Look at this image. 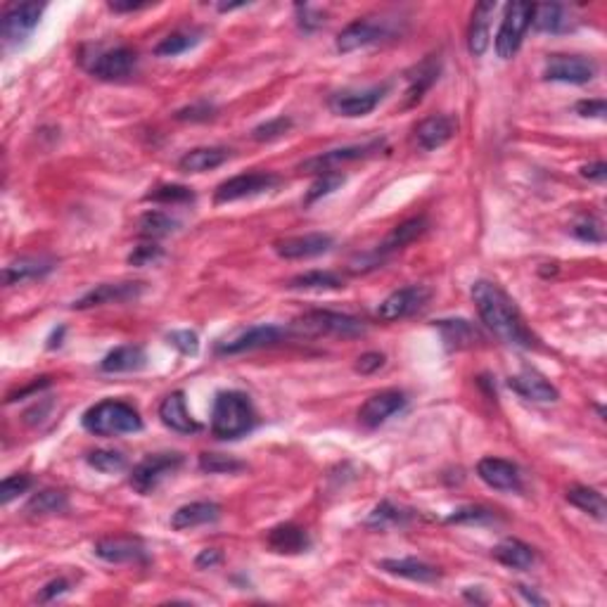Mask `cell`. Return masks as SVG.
Returning <instances> with one entry per match:
<instances>
[{
    "mask_svg": "<svg viewBox=\"0 0 607 607\" xmlns=\"http://www.w3.org/2000/svg\"><path fill=\"white\" fill-rule=\"evenodd\" d=\"M472 299L480 311V319L484 320L489 330L499 337L501 342L520 347V349H531L534 347V335L524 325L522 313L517 309L515 301L505 295V289L491 280H477L472 285Z\"/></svg>",
    "mask_w": 607,
    "mask_h": 607,
    "instance_id": "obj_1",
    "label": "cell"
},
{
    "mask_svg": "<svg viewBox=\"0 0 607 607\" xmlns=\"http://www.w3.org/2000/svg\"><path fill=\"white\" fill-rule=\"evenodd\" d=\"M257 427V410L245 391H218L211 409V434L217 440H240Z\"/></svg>",
    "mask_w": 607,
    "mask_h": 607,
    "instance_id": "obj_2",
    "label": "cell"
},
{
    "mask_svg": "<svg viewBox=\"0 0 607 607\" xmlns=\"http://www.w3.org/2000/svg\"><path fill=\"white\" fill-rule=\"evenodd\" d=\"M84 427L96 437H119V434H133L143 430V418L131 403L105 399L86 410L81 418Z\"/></svg>",
    "mask_w": 607,
    "mask_h": 607,
    "instance_id": "obj_3",
    "label": "cell"
},
{
    "mask_svg": "<svg viewBox=\"0 0 607 607\" xmlns=\"http://www.w3.org/2000/svg\"><path fill=\"white\" fill-rule=\"evenodd\" d=\"M295 330L313 337H361L366 335V323L356 316H349V313L311 311L295 320Z\"/></svg>",
    "mask_w": 607,
    "mask_h": 607,
    "instance_id": "obj_4",
    "label": "cell"
},
{
    "mask_svg": "<svg viewBox=\"0 0 607 607\" xmlns=\"http://www.w3.org/2000/svg\"><path fill=\"white\" fill-rule=\"evenodd\" d=\"M183 463H186L183 453H152L133 468L131 487L143 496L155 493L162 487L164 480H168L183 468Z\"/></svg>",
    "mask_w": 607,
    "mask_h": 607,
    "instance_id": "obj_5",
    "label": "cell"
},
{
    "mask_svg": "<svg viewBox=\"0 0 607 607\" xmlns=\"http://www.w3.org/2000/svg\"><path fill=\"white\" fill-rule=\"evenodd\" d=\"M531 15H534V5L530 3H511L505 7V17L501 22L499 36H496V55L501 60L515 57L524 41V34L531 25Z\"/></svg>",
    "mask_w": 607,
    "mask_h": 607,
    "instance_id": "obj_6",
    "label": "cell"
},
{
    "mask_svg": "<svg viewBox=\"0 0 607 607\" xmlns=\"http://www.w3.org/2000/svg\"><path fill=\"white\" fill-rule=\"evenodd\" d=\"M280 183L276 174L271 171H252V174H240L233 176L228 181H223L214 193V202L217 205H228V202H238V199L247 197H257V195H264L268 190Z\"/></svg>",
    "mask_w": 607,
    "mask_h": 607,
    "instance_id": "obj_7",
    "label": "cell"
},
{
    "mask_svg": "<svg viewBox=\"0 0 607 607\" xmlns=\"http://www.w3.org/2000/svg\"><path fill=\"white\" fill-rule=\"evenodd\" d=\"M391 34H394V31H391L387 19H354L349 26H344V29L339 31V36H337V50H339V53H354V50L368 48V46L385 41Z\"/></svg>",
    "mask_w": 607,
    "mask_h": 607,
    "instance_id": "obj_8",
    "label": "cell"
},
{
    "mask_svg": "<svg viewBox=\"0 0 607 607\" xmlns=\"http://www.w3.org/2000/svg\"><path fill=\"white\" fill-rule=\"evenodd\" d=\"M430 297H432V292L425 285H409V288L397 289L387 299L379 301L378 319L385 320V323H397V320L410 319L413 313H418L425 307Z\"/></svg>",
    "mask_w": 607,
    "mask_h": 607,
    "instance_id": "obj_9",
    "label": "cell"
},
{
    "mask_svg": "<svg viewBox=\"0 0 607 607\" xmlns=\"http://www.w3.org/2000/svg\"><path fill=\"white\" fill-rule=\"evenodd\" d=\"M46 5L41 3H13L0 19V36L7 46L22 43L41 22Z\"/></svg>",
    "mask_w": 607,
    "mask_h": 607,
    "instance_id": "obj_10",
    "label": "cell"
},
{
    "mask_svg": "<svg viewBox=\"0 0 607 607\" xmlns=\"http://www.w3.org/2000/svg\"><path fill=\"white\" fill-rule=\"evenodd\" d=\"M595 74H598V65L579 55H551L543 66V78L558 81V84H589Z\"/></svg>",
    "mask_w": 607,
    "mask_h": 607,
    "instance_id": "obj_11",
    "label": "cell"
},
{
    "mask_svg": "<svg viewBox=\"0 0 607 607\" xmlns=\"http://www.w3.org/2000/svg\"><path fill=\"white\" fill-rule=\"evenodd\" d=\"M385 147V140L378 138V140H370V143H363V145H349V147H337V150H330V152H323V155H316L311 157V159H307V162L301 164V171H307V174H328V171H332L335 167H339V164H347V162H359V159H366V157H373L378 155L379 150Z\"/></svg>",
    "mask_w": 607,
    "mask_h": 607,
    "instance_id": "obj_12",
    "label": "cell"
},
{
    "mask_svg": "<svg viewBox=\"0 0 607 607\" xmlns=\"http://www.w3.org/2000/svg\"><path fill=\"white\" fill-rule=\"evenodd\" d=\"M406 403H409V399H406L403 391H378V394H373V397L361 406L359 420H361V425L368 427V430H375V427L385 425V422L389 420V418H394L397 413H401V410L406 409Z\"/></svg>",
    "mask_w": 607,
    "mask_h": 607,
    "instance_id": "obj_13",
    "label": "cell"
},
{
    "mask_svg": "<svg viewBox=\"0 0 607 607\" xmlns=\"http://www.w3.org/2000/svg\"><path fill=\"white\" fill-rule=\"evenodd\" d=\"M387 93V86H375L368 91H344L330 97V109L337 116L347 119H359V116L370 115Z\"/></svg>",
    "mask_w": 607,
    "mask_h": 607,
    "instance_id": "obj_14",
    "label": "cell"
},
{
    "mask_svg": "<svg viewBox=\"0 0 607 607\" xmlns=\"http://www.w3.org/2000/svg\"><path fill=\"white\" fill-rule=\"evenodd\" d=\"M283 337H288V332H285L283 328H278V325H254V328L240 332V335L228 339V342H223L221 347H218V354H245V351H254L261 349V347L278 344Z\"/></svg>",
    "mask_w": 607,
    "mask_h": 607,
    "instance_id": "obj_15",
    "label": "cell"
},
{
    "mask_svg": "<svg viewBox=\"0 0 607 607\" xmlns=\"http://www.w3.org/2000/svg\"><path fill=\"white\" fill-rule=\"evenodd\" d=\"M145 292L143 283H105L93 288L91 292H86L78 301H74L72 307L78 311L93 307H105V304H124V301L138 299Z\"/></svg>",
    "mask_w": 607,
    "mask_h": 607,
    "instance_id": "obj_16",
    "label": "cell"
},
{
    "mask_svg": "<svg viewBox=\"0 0 607 607\" xmlns=\"http://www.w3.org/2000/svg\"><path fill=\"white\" fill-rule=\"evenodd\" d=\"M96 555L109 565H128V562H145L147 551L138 539L131 536H109L96 543Z\"/></svg>",
    "mask_w": 607,
    "mask_h": 607,
    "instance_id": "obj_17",
    "label": "cell"
},
{
    "mask_svg": "<svg viewBox=\"0 0 607 607\" xmlns=\"http://www.w3.org/2000/svg\"><path fill=\"white\" fill-rule=\"evenodd\" d=\"M477 475L487 487L496 489V491H520L522 489V477L517 465L503 458H481L477 465Z\"/></svg>",
    "mask_w": 607,
    "mask_h": 607,
    "instance_id": "obj_18",
    "label": "cell"
},
{
    "mask_svg": "<svg viewBox=\"0 0 607 607\" xmlns=\"http://www.w3.org/2000/svg\"><path fill=\"white\" fill-rule=\"evenodd\" d=\"M136 65H138V57L131 48H112L93 60L91 74L100 81H119V78H126L136 69Z\"/></svg>",
    "mask_w": 607,
    "mask_h": 607,
    "instance_id": "obj_19",
    "label": "cell"
},
{
    "mask_svg": "<svg viewBox=\"0 0 607 607\" xmlns=\"http://www.w3.org/2000/svg\"><path fill=\"white\" fill-rule=\"evenodd\" d=\"M332 245H335L332 235L307 233V235H297V238H285V240L276 242V252L278 257L283 258H311L330 252Z\"/></svg>",
    "mask_w": 607,
    "mask_h": 607,
    "instance_id": "obj_20",
    "label": "cell"
},
{
    "mask_svg": "<svg viewBox=\"0 0 607 607\" xmlns=\"http://www.w3.org/2000/svg\"><path fill=\"white\" fill-rule=\"evenodd\" d=\"M456 119L446 115H434L422 119L418 126H415V143L420 145L425 152H432L437 147H444L449 140L456 136Z\"/></svg>",
    "mask_w": 607,
    "mask_h": 607,
    "instance_id": "obj_21",
    "label": "cell"
},
{
    "mask_svg": "<svg viewBox=\"0 0 607 607\" xmlns=\"http://www.w3.org/2000/svg\"><path fill=\"white\" fill-rule=\"evenodd\" d=\"M508 387L517 391L520 397L530 399L536 403H553L558 401V389L548 382L543 375L534 373V370H522L520 375H512L508 379Z\"/></svg>",
    "mask_w": 607,
    "mask_h": 607,
    "instance_id": "obj_22",
    "label": "cell"
},
{
    "mask_svg": "<svg viewBox=\"0 0 607 607\" xmlns=\"http://www.w3.org/2000/svg\"><path fill=\"white\" fill-rule=\"evenodd\" d=\"M379 570L391 574V577H401L409 579V582H418V583H434L440 582L441 572L437 570L434 565H427L422 560L418 558H401V560H379Z\"/></svg>",
    "mask_w": 607,
    "mask_h": 607,
    "instance_id": "obj_23",
    "label": "cell"
},
{
    "mask_svg": "<svg viewBox=\"0 0 607 607\" xmlns=\"http://www.w3.org/2000/svg\"><path fill=\"white\" fill-rule=\"evenodd\" d=\"M53 271H55V258L22 257L19 261H13V264L5 266V271H3V280H5L7 288H13V285L26 283V280H38V278H46Z\"/></svg>",
    "mask_w": 607,
    "mask_h": 607,
    "instance_id": "obj_24",
    "label": "cell"
},
{
    "mask_svg": "<svg viewBox=\"0 0 607 607\" xmlns=\"http://www.w3.org/2000/svg\"><path fill=\"white\" fill-rule=\"evenodd\" d=\"M159 418L167 427H171L174 432L181 434H195L199 432V425L193 420V415L186 406V394L183 391H174L159 406Z\"/></svg>",
    "mask_w": 607,
    "mask_h": 607,
    "instance_id": "obj_25",
    "label": "cell"
},
{
    "mask_svg": "<svg viewBox=\"0 0 607 607\" xmlns=\"http://www.w3.org/2000/svg\"><path fill=\"white\" fill-rule=\"evenodd\" d=\"M496 13V3H480V5L472 10V19H470V29H468V50L470 55L481 57L489 48V26H491V17Z\"/></svg>",
    "mask_w": 607,
    "mask_h": 607,
    "instance_id": "obj_26",
    "label": "cell"
},
{
    "mask_svg": "<svg viewBox=\"0 0 607 607\" xmlns=\"http://www.w3.org/2000/svg\"><path fill=\"white\" fill-rule=\"evenodd\" d=\"M218 517H221V505L211 503V501H197V503H187L178 508L171 517V527L178 531L193 530L199 524L217 522Z\"/></svg>",
    "mask_w": 607,
    "mask_h": 607,
    "instance_id": "obj_27",
    "label": "cell"
},
{
    "mask_svg": "<svg viewBox=\"0 0 607 607\" xmlns=\"http://www.w3.org/2000/svg\"><path fill=\"white\" fill-rule=\"evenodd\" d=\"M147 363L143 347L138 344H126V347H116L115 351H109L100 361V370L103 373H136L143 370Z\"/></svg>",
    "mask_w": 607,
    "mask_h": 607,
    "instance_id": "obj_28",
    "label": "cell"
},
{
    "mask_svg": "<svg viewBox=\"0 0 607 607\" xmlns=\"http://www.w3.org/2000/svg\"><path fill=\"white\" fill-rule=\"evenodd\" d=\"M268 546L276 551V553L283 555H299L304 553L309 546H311V539L301 527L297 524H278L268 531Z\"/></svg>",
    "mask_w": 607,
    "mask_h": 607,
    "instance_id": "obj_29",
    "label": "cell"
},
{
    "mask_svg": "<svg viewBox=\"0 0 607 607\" xmlns=\"http://www.w3.org/2000/svg\"><path fill=\"white\" fill-rule=\"evenodd\" d=\"M491 555L499 560L501 565L511 567V570H531V565L536 562V553L534 548L527 546L520 539H503L499 546L493 548Z\"/></svg>",
    "mask_w": 607,
    "mask_h": 607,
    "instance_id": "obj_30",
    "label": "cell"
},
{
    "mask_svg": "<svg viewBox=\"0 0 607 607\" xmlns=\"http://www.w3.org/2000/svg\"><path fill=\"white\" fill-rule=\"evenodd\" d=\"M437 328L441 330V339L449 349H470L481 339L480 330L470 320L453 319V320H437Z\"/></svg>",
    "mask_w": 607,
    "mask_h": 607,
    "instance_id": "obj_31",
    "label": "cell"
},
{
    "mask_svg": "<svg viewBox=\"0 0 607 607\" xmlns=\"http://www.w3.org/2000/svg\"><path fill=\"white\" fill-rule=\"evenodd\" d=\"M230 150L226 147H195V150L186 152L178 162V168L186 174H205L211 168L221 167L223 162H228Z\"/></svg>",
    "mask_w": 607,
    "mask_h": 607,
    "instance_id": "obj_32",
    "label": "cell"
},
{
    "mask_svg": "<svg viewBox=\"0 0 607 607\" xmlns=\"http://www.w3.org/2000/svg\"><path fill=\"white\" fill-rule=\"evenodd\" d=\"M531 25L541 34H565L572 25V17L565 5L558 3H546V5H534Z\"/></svg>",
    "mask_w": 607,
    "mask_h": 607,
    "instance_id": "obj_33",
    "label": "cell"
},
{
    "mask_svg": "<svg viewBox=\"0 0 607 607\" xmlns=\"http://www.w3.org/2000/svg\"><path fill=\"white\" fill-rule=\"evenodd\" d=\"M425 230H427L425 217L409 218V221H403L401 226H397V228L387 235L385 242L379 245L378 254H389V252H397V249H403L406 245H410L413 240H418Z\"/></svg>",
    "mask_w": 607,
    "mask_h": 607,
    "instance_id": "obj_34",
    "label": "cell"
},
{
    "mask_svg": "<svg viewBox=\"0 0 607 607\" xmlns=\"http://www.w3.org/2000/svg\"><path fill=\"white\" fill-rule=\"evenodd\" d=\"M440 78V60H434V57H427L425 62L415 66L413 72L409 74V105L418 103L425 91L432 88V84Z\"/></svg>",
    "mask_w": 607,
    "mask_h": 607,
    "instance_id": "obj_35",
    "label": "cell"
},
{
    "mask_svg": "<svg viewBox=\"0 0 607 607\" xmlns=\"http://www.w3.org/2000/svg\"><path fill=\"white\" fill-rule=\"evenodd\" d=\"M205 36V31L202 29H178L174 34H168L159 46L155 48L157 57H176V55H183L186 50L195 48L199 41Z\"/></svg>",
    "mask_w": 607,
    "mask_h": 607,
    "instance_id": "obj_36",
    "label": "cell"
},
{
    "mask_svg": "<svg viewBox=\"0 0 607 607\" xmlns=\"http://www.w3.org/2000/svg\"><path fill=\"white\" fill-rule=\"evenodd\" d=\"M565 499L570 501L574 508H579L582 512L595 517L598 522L605 520L607 508H605V499H602L601 491H595V489H591V487H572V489H567Z\"/></svg>",
    "mask_w": 607,
    "mask_h": 607,
    "instance_id": "obj_37",
    "label": "cell"
},
{
    "mask_svg": "<svg viewBox=\"0 0 607 607\" xmlns=\"http://www.w3.org/2000/svg\"><path fill=\"white\" fill-rule=\"evenodd\" d=\"M292 289H307V292H323V289L344 288V278L332 271H309L289 280Z\"/></svg>",
    "mask_w": 607,
    "mask_h": 607,
    "instance_id": "obj_38",
    "label": "cell"
},
{
    "mask_svg": "<svg viewBox=\"0 0 607 607\" xmlns=\"http://www.w3.org/2000/svg\"><path fill=\"white\" fill-rule=\"evenodd\" d=\"M181 223L171 218L164 211H145L143 217H140V235L143 238H150V240H159V238H167V235L176 233Z\"/></svg>",
    "mask_w": 607,
    "mask_h": 607,
    "instance_id": "obj_39",
    "label": "cell"
},
{
    "mask_svg": "<svg viewBox=\"0 0 607 607\" xmlns=\"http://www.w3.org/2000/svg\"><path fill=\"white\" fill-rule=\"evenodd\" d=\"M66 508H69V501L65 493L57 489H46L26 503L25 511L26 515H57V512H65Z\"/></svg>",
    "mask_w": 607,
    "mask_h": 607,
    "instance_id": "obj_40",
    "label": "cell"
},
{
    "mask_svg": "<svg viewBox=\"0 0 607 607\" xmlns=\"http://www.w3.org/2000/svg\"><path fill=\"white\" fill-rule=\"evenodd\" d=\"M145 199L159 202V205H190V202H195V193L187 186L167 183V186H157L152 193L145 195Z\"/></svg>",
    "mask_w": 607,
    "mask_h": 607,
    "instance_id": "obj_41",
    "label": "cell"
},
{
    "mask_svg": "<svg viewBox=\"0 0 607 607\" xmlns=\"http://www.w3.org/2000/svg\"><path fill=\"white\" fill-rule=\"evenodd\" d=\"M88 465L105 475H115V472H121V470H126V456L115 449H97V451L88 453Z\"/></svg>",
    "mask_w": 607,
    "mask_h": 607,
    "instance_id": "obj_42",
    "label": "cell"
},
{
    "mask_svg": "<svg viewBox=\"0 0 607 607\" xmlns=\"http://www.w3.org/2000/svg\"><path fill=\"white\" fill-rule=\"evenodd\" d=\"M199 470L209 472V475H233V472L245 470V463L230 456H221V453H202L199 456Z\"/></svg>",
    "mask_w": 607,
    "mask_h": 607,
    "instance_id": "obj_43",
    "label": "cell"
},
{
    "mask_svg": "<svg viewBox=\"0 0 607 607\" xmlns=\"http://www.w3.org/2000/svg\"><path fill=\"white\" fill-rule=\"evenodd\" d=\"M344 186V176L337 174V171H328V174H320L316 178L311 187H309L307 197H304V205H313V202H319L320 197H328L337 190V187Z\"/></svg>",
    "mask_w": 607,
    "mask_h": 607,
    "instance_id": "obj_44",
    "label": "cell"
},
{
    "mask_svg": "<svg viewBox=\"0 0 607 607\" xmlns=\"http://www.w3.org/2000/svg\"><path fill=\"white\" fill-rule=\"evenodd\" d=\"M409 517V512H403L401 508L397 505H391L389 501H382V503L370 512V517L366 520L368 527H378V530H385V527H391V524H401L403 520Z\"/></svg>",
    "mask_w": 607,
    "mask_h": 607,
    "instance_id": "obj_45",
    "label": "cell"
},
{
    "mask_svg": "<svg viewBox=\"0 0 607 607\" xmlns=\"http://www.w3.org/2000/svg\"><path fill=\"white\" fill-rule=\"evenodd\" d=\"M289 128H292V119H288V116H278V119L258 124V126L252 131V138L257 140V143H271V140L285 136Z\"/></svg>",
    "mask_w": 607,
    "mask_h": 607,
    "instance_id": "obj_46",
    "label": "cell"
},
{
    "mask_svg": "<svg viewBox=\"0 0 607 607\" xmlns=\"http://www.w3.org/2000/svg\"><path fill=\"white\" fill-rule=\"evenodd\" d=\"M493 517H496V512L489 511V508H481V505H463V508L453 511V515H449V522H491Z\"/></svg>",
    "mask_w": 607,
    "mask_h": 607,
    "instance_id": "obj_47",
    "label": "cell"
},
{
    "mask_svg": "<svg viewBox=\"0 0 607 607\" xmlns=\"http://www.w3.org/2000/svg\"><path fill=\"white\" fill-rule=\"evenodd\" d=\"M31 484H34V480H31V477H26V475L5 477V480H3V484H0V501H3V505H7L10 501L17 499V496H22V493L29 491Z\"/></svg>",
    "mask_w": 607,
    "mask_h": 607,
    "instance_id": "obj_48",
    "label": "cell"
},
{
    "mask_svg": "<svg viewBox=\"0 0 607 607\" xmlns=\"http://www.w3.org/2000/svg\"><path fill=\"white\" fill-rule=\"evenodd\" d=\"M164 257V249L162 247L157 245H140L136 247L131 252V257H128V264L131 266H138V268H143V266H152L157 264L159 258Z\"/></svg>",
    "mask_w": 607,
    "mask_h": 607,
    "instance_id": "obj_49",
    "label": "cell"
},
{
    "mask_svg": "<svg viewBox=\"0 0 607 607\" xmlns=\"http://www.w3.org/2000/svg\"><path fill=\"white\" fill-rule=\"evenodd\" d=\"M168 344L171 347H176V349L181 351V354L186 356H195L199 349V339L195 332L190 330H174L171 335H168Z\"/></svg>",
    "mask_w": 607,
    "mask_h": 607,
    "instance_id": "obj_50",
    "label": "cell"
},
{
    "mask_svg": "<svg viewBox=\"0 0 607 607\" xmlns=\"http://www.w3.org/2000/svg\"><path fill=\"white\" fill-rule=\"evenodd\" d=\"M572 235H574V238H579L582 242H595V245H601V242H602L601 223L593 221V218L577 223V226L572 228Z\"/></svg>",
    "mask_w": 607,
    "mask_h": 607,
    "instance_id": "obj_51",
    "label": "cell"
},
{
    "mask_svg": "<svg viewBox=\"0 0 607 607\" xmlns=\"http://www.w3.org/2000/svg\"><path fill=\"white\" fill-rule=\"evenodd\" d=\"M214 112L217 109L211 107L209 103H195L190 105V107H183L176 112V119L178 121H207L214 116Z\"/></svg>",
    "mask_w": 607,
    "mask_h": 607,
    "instance_id": "obj_52",
    "label": "cell"
},
{
    "mask_svg": "<svg viewBox=\"0 0 607 607\" xmlns=\"http://www.w3.org/2000/svg\"><path fill=\"white\" fill-rule=\"evenodd\" d=\"M382 366H385V354H379V351H368V354H363L361 359H359L356 370L361 375H370L375 373V370H379Z\"/></svg>",
    "mask_w": 607,
    "mask_h": 607,
    "instance_id": "obj_53",
    "label": "cell"
},
{
    "mask_svg": "<svg viewBox=\"0 0 607 607\" xmlns=\"http://www.w3.org/2000/svg\"><path fill=\"white\" fill-rule=\"evenodd\" d=\"M66 591H69V582H66V579H53V582H48L46 586H43L41 593H38V601L50 602V601H55V598L65 595Z\"/></svg>",
    "mask_w": 607,
    "mask_h": 607,
    "instance_id": "obj_54",
    "label": "cell"
},
{
    "mask_svg": "<svg viewBox=\"0 0 607 607\" xmlns=\"http://www.w3.org/2000/svg\"><path fill=\"white\" fill-rule=\"evenodd\" d=\"M577 112L586 119H602L605 116V100H582L577 103Z\"/></svg>",
    "mask_w": 607,
    "mask_h": 607,
    "instance_id": "obj_55",
    "label": "cell"
},
{
    "mask_svg": "<svg viewBox=\"0 0 607 607\" xmlns=\"http://www.w3.org/2000/svg\"><path fill=\"white\" fill-rule=\"evenodd\" d=\"M582 176H583V178H591V181L602 183L607 178V164L605 162L589 164V167L582 168Z\"/></svg>",
    "mask_w": 607,
    "mask_h": 607,
    "instance_id": "obj_56",
    "label": "cell"
},
{
    "mask_svg": "<svg viewBox=\"0 0 607 607\" xmlns=\"http://www.w3.org/2000/svg\"><path fill=\"white\" fill-rule=\"evenodd\" d=\"M221 562V553L218 551H214V548H207V551H202V553L197 555V560H195V565L199 567V570H207V567H214Z\"/></svg>",
    "mask_w": 607,
    "mask_h": 607,
    "instance_id": "obj_57",
    "label": "cell"
},
{
    "mask_svg": "<svg viewBox=\"0 0 607 607\" xmlns=\"http://www.w3.org/2000/svg\"><path fill=\"white\" fill-rule=\"evenodd\" d=\"M150 3H131V0H115V3H109V7L115 10V13H133V10H143Z\"/></svg>",
    "mask_w": 607,
    "mask_h": 607,
    "instance_id": "obj_58",
    "label": "cell"
},
{
    "mask_svg": "<svg viewBox=\"0 0 607 607\" xmlns=\"http://www.w3.org/2000/svg\"><path fill=\"white\" fill-rule=\"evenodd\" d=\"M517 591H520V593L524 595V598H527V601L530 602H536V605H546V598H539V595L534 593V591H527V586H517Z\"/></svg>",
    "mask_w": 607,
    "mask_h": 607,
    "instance_id": "obj_59",
    "label": "cell"
}]
</instances>
